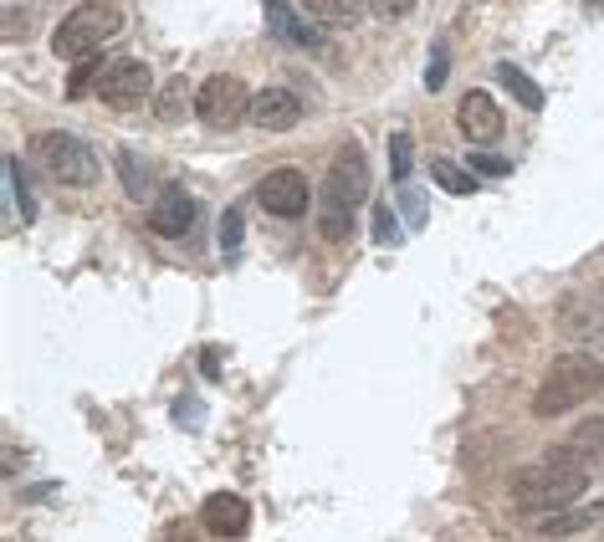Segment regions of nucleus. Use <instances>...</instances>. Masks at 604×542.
<instances>
[{"instance_id":"obj_1","label":"nucleus","mask_w":604,"mask_h":542,"mask_svg":"<svg viewBox=\"0 0 604 542\" xmlns=\"http://www.w3.org/2000/svg\"><path fill=\"white\" fill-rule=\"evenodd\" d=\"M590 466L594 461L553 445L538 466H528V471H517L513 476V501L523 507V512H559V507H569V501L584 497Z\"/></svg>"},{"instance_id":"obj_2","label":"nucleus","mask_w":604,"mask_h":542,"mask_svg":"<svg viewBox=\"0 0 604 542\" xmlns=\"http://www.w3.org/2000/svg\"><path fill=\"white\" fill-rule=\"evenodd\" d=\"M364 190H369L364 148L343 144L339 154H333V164H328L323 190H318V231H323V241H349L354 210L364 206Z\"/></svg>"},{"instance_id":"obj_3","label":"nucleus","mask_w":604,"mask_h":542,"mask_svg":"<svg viewBox=\"0 0 604 542\" xmlns=\"http://www.w3.org/2000/svg\"><path fill=\"white\" fill-rule=\"evenodd\" d=\"M604 395V364L594 353H559L553 368L538 384V399H532V414L538 420H553V414L579 410L584 399Z\"/></svg>"},{"instance_id":"obj_4","label":"nucleus","mask_w":604,"mask_h":542,"mask_svg":"<svg viewBox=\"0 0 604 542\" xmlns=\"http://www.w3.org/2000/svg\"><path fill=\"white\" fill-rule=\"evenodd\" d=\"M119 26H123L119 5L88 0V5H77V11L62 15V26L52 31V52H57L62 62H88L98 46L119 36Z\"/></svg>"},{"instance_id":"obj_5","label":"nucleus","mask_w":604,"mask_h":542,"mask_svg":"<svg viewBox=\"0 0 604 542\" xmlns=\"http://www.w3.org/2000/svg\"><path fill=\"white\" fill-rule=\"evenodd\" d=\"M36 154H42L46 175L57 179V185H67V190H88V185H98V159H92V148L77 139V133H36Z\"/></svg>"},{"instance_id":"obj_6","label":"nucleus","mask_w":604,"mask_h":542,"mask_svg":"<svg viewBox=\"0 0 604 542\" xmlns=\"http://www.w3.org/2000/svg\"><path fill=\"white\" fill-rule=\"evenodd\" d=\"M195 113H200V123L206 129H237V123H246L251 118V92L241 77L231 73H216L206 77L200 88H195Z\"/></svg>"},{"instance_id":"obj_7","label":"nucleus","mask_w":604,"mask_h":542,"mask_svg":"<svg viewBox=\"0 0 604 542\" xmlns=\"http://www.w3.org/2000/svg\"><path fill=\"white\" fill-rule=\"evenodd\" d=\"M256 206H262L266 215H277V220L308 215V206H312L308 175H303V169H272V175L256 185Z\"/></svg>"},{"instance_id":"obj_8","label":"nucleus","mask_w":604,"mask_h":542,"mask_svg":"<svg viewBox=\"0 0 604 542\" xmlns=\"http://www.w3.org/2000/svg\"><path fill=\"white\" fill-rule=\"evenodd\" d=\"M149 88H154V73H149L139 57L108 62V73L98 77V98H103V108H119V113H129V108L144 103Z\"/></svg>"},{"instance_id":"obj_9","label":"nucleus","mask_w":604,"mask_h":542,"mask_svg":"<svg viewBox=\"0 0 604 542\" xmlns=\"http://www.w3.org/2000/svg\"><path fill=\"white\" fill-rule=\"evenodd\" d=\"M251 123L262 133H287L303 123V98L293 88H262L251 98Z\"/></svg>"},{"instance_id":"obj_10","label":"nucleus","mask_w":604,"mask_h":542,"mask_svg":"<svg viewBox=\"0 0 604 542\" xmlns=\"http://www.w3.org/2000/svg\"><path fill=\"white\" fill-rule=\"evenodd\" d=\"M457 129L472 139V144H497L502 129H507V118H502V108L492 103V92H466L457 108Z\"/></svg>"},{"instance_id":"obj_11","label":"nucleus","mask_w":604,"mask_h":542,"mask_svg":"<svg viewBox=\"0 0 604 542\" xmlns=\"http://www.w3.org/2000/svg\"><path fill=\"white\" fill-rule=\"evenodd\" d=\"M200 522H206L210 538H246L251 507H246V497H237V491H210L206 507H200Z\"/></svg>"},{"instance_id":"obj_12","label":"nucleus","mask_w":604,"mask_h":542,"mask_svg":"<svg viewBox=\"0 0 604 542\" xmlns=\"http://www.w3.org/2000/svg\"><path fill=\"white\" fill-rule=\"evenodd\" d=\"M262 15H266V26H272V36H282L287 46H303V52L323 46L318 26H308V21H303V15H297L287 0H262Z\"/></svg>"},{"instance_id":"obj_13","label":"nucleus","mask_w":604,"mask_h":542,"mask_svg":"<svg viewBox=\"0 0 604 542\" xmlns=\"http://www.w3.org/2000/svg\"><path fill=\"white\" fill-rule=\"evenodd\" d=\"M195 220V200L185 190H164L160 200H154V210H149V231L164 235V241H175V235L190 231Z\"/></svg>"},{"instance_id":"obj_14","label":"nucleus","mask_w":604,"mask_h":542,"mask_svg":"<svg viewBox=\"0 0 604 542\" xmlns=\"http://www.w3.org/2000/svg\"><path fill=\"white\" fill-rule=\"evenodd\" d=\"M154 113H160V123H179V118L190 113V82H185V77H169L160 88V98H154Z\"/></svg>"},{"instance_id":"obj_15","label":"nucleus","mask_w":604,"mask_h":542,"mask_svg":"<svg viewBox=\"0 0 604 542\" xmlns=\"http://www.w3.org/2000/svg\"><path fill=\"white\" fill-rule=\"evenodd\" d=\"M497 77H502V88L513 92L523 108H543V88H538V82H532L523 67H513V62H497Z\"/></svg>"},{"instance_id":"obj_16","label":"nucleus","mask_w":604,"mask_h":542,"mask_svg":"<svg viewBox=\"0 0 604 542\" xmlns=\"http://www.w3.org/2000/svg\"><path fill=\"white\" fill-rule=\"evenodd\" d=\"M563 451L584 455V461H600V455H604V414H594V420H584V425H579L574 435L563 440Z\"/></svg>"},{"instance_id":"obj_17","label":"nucleus","mask_w":604,"mask_h":542,"mask_svg":"<svg viewBox=\"0 0 604 542\" xmlns=\"http://www.w3.org/2000/svg\"><path fill=\"white\" fill-rule=\"evenodd\" d=\"M430 175H436V185H441L446 195H476V175L472 169H461V164H451V159H436L430 164Z\"/></svg>"},{"instance_id":"obj_18","label":"nucleus","mask_w":604,"mask_h":542,"mask_svg":"<svg viewBox=\"0 0 604 542\" xmlns=\"http://www.w3.org/2000/svg\"><path fill=\"white\" fill-rule=\"evenodd\" d=\"M6 179H11V200H15V215L21 220H31L36 215V200H31V179H26V169H21V159H6Z\"/></svg>"},{"instance_id":"obj_19","label":"nucleus","mask_w":604,"mask_h":542,"mask_svg":"<svg viewBox=\"0 0 604 542\" xmlns=\"http://www.w3.org/2000/svg\"><path fill=\"white\" fill-rule=\"evenodd\" d=\"M119 175H123V190H129L133 200H144L149 195V169H144V159H139L133 148H119Z\"/></svg>"},{"instance_id":"obj_20","label":"nucleus","mask_w":604,"mask_h":542,"mask_svg":"<svg viewBox=\"0 0 604 542\" xmlns=\"http://www.w3.org/2000/svg\"><path fill=\"white\" fill-rule=\"evenodd\" d=\"M318 21H359L364 15V0H303Z\"/></svg>"},{"instance_id":"obj_21","label":"nucleus","mask_w":604,"mask_h":542,"mask_svg":"<svg viewBox=\"0 0 604 542\" xmlns=\"http://www.w3.org/2000/svg\"><path fill=\"white\" fill-rule=\"evenodd\" d=\"M410 148H415V144H410V133H389V175H395L399 185L410 179V159H415Z\"/></svg>"},{"instance_id":"obj_22","label":"nucleus","mask_w":604,"mask_h":542,"mask_svg":"<svg viewBox=\"0 0 604 542\" xmlns=\"http://www.w3.org/2000/svg\"><path fill=\"white\" fill-rule=\"evenodd\" d=\"M395 200L405 206V220H410V225H426V190H415L410 179H405L395 190Z\"/></svg>"},{"instance_id":"obj_23","label":"nucleus","mask_w":604,"mask_h":542,"mask_svg":"<svg viewBox=\"0 0 604 542\" xmlns=\"http://www.w3.org/2000/svg\"><path fill=\"white\" fill-rule=\"evenodd\" d=\"M472 175L507 179V175H513V159H502V154H482V148H472Z\"/></svg>"},{"instance_id":"obj_24","label":"nucleus","mask_w":604,"mask_h":542,"mask_svg":"<svg viewBox=\"0 0 604 542\" xmlns=\"http://www.w3.org/2000/svg\"><path fill=\"white\" fill-rule=\"evenodd\" d=\"M374 241H380V246H395L399 241V215L384 206V200L374 206Z\"/></svg>"},{"instance_id":"obj_25","label":"nucleus","mask_w":604,"mask_h":542,"mask_svg":"<svg viewBox=\"0 0 604 542\" xmlns=\"http://www.w3.org/2000/svg\"><path fill=\"white\" fill-rule=\"evenodd\" d=\"M103 73H108L103 62H83V67L73 73V82H67V98H83V92L92 88V77H103Z\"/></svg>"},{"instance_id":"obj_26","label":"nucleus","mask_w":604,"mask_h":542,"mask_svg":"<svg viewBox=\"0 0 604 542\" xmlns=\"http://www.w3.org/2000/svg\"><path fill=\"white\" fill-rule=\"evenodd\" d=\"M590 517H600V512H569V517H553V522H543V532H548V538H563V532L590 528Z\"/></svg>"},{"instance_id":"obj_27","label":"nucleus","mask_w":604,"mask_h":542,"mask_svg":"<svg viewBox=\"0 0 604 542\" xmlns=\"http://www.w3.org/2000/svg\"><path fill=\"white\" fill-rule=\"evenodd\" d=\"M446 73H451V67H446V46H436V52H430V67H426V88L441 92L446 88Z\"/></svg>"},{"instance_id":"obj_28","label":"nucleus","mask_w":604,"mask_h":542,"mask_svg":"<svg viewBox=\"0 0 604 542\" xmlns=\"http://www.w3.org/2000/svg\"><path fill=\"white\" fill-rule=\"evenodd\" d=\"M241 231H246V225H241V210H226V215H221V246L237 251L241 246Z\"/></svg>"},{"instance_id":"obj_29","label":"nucleus","mask_w":604,"mask_h":542,"mask_svg":"<svg viewBox=\"0 0 604 542\" xmlns=\"http://www.w3.org/2000/svg\"><path fill=\"white\" fill-rule=\"evenodd\" d=\"M415 0H369V11L380 15V21H395V15H405Z\"/></svg>"},{"instance_id":"obj_30","label":"nucleus","mask_w":604,"mask_h":542,"mask_svg":"<svg viewBox=\"0 0 604 542\" xmlns=\"http://www.w3.org/2000/svg\"><path fill=\"white\" fill-rule=\"evenodd\" d=\"M200 420H206V405H190V399L175 405V425H200Z\"/></svg>"},{"instance_id":"obj_31","label":"nucleus","mask_w":604,"mask_h":542,"mask_svg":"<svg viewBox=\"0 0 604 542\" xmlns=\"http://www.w3.org/2000/svg\"><path fill=\"white\" fill-rule=\"evenodd\" d=\"M169 542H200V538L190 532V522H175V528H169Z\"/></svg>"},{"instance_id":"obj_32","label":"nucleus","mask_w":604,"mask_h":542,"mask_svg":"<svg viewBox=\"0 0 604 542\" xmlns=\"http://www.w3.org/2000/svg\"><path fill=\"white\" fill-rule=\"evenodd\" d=\"M200 368H206L210 379H216V374H221V358H216V349H206V358H200Z\"/></svg>"},{"instance_id":"obj_33","label":"nucleus","mask_w":604,"mask_h":542,"mask_svg":"<svg viewBox=\"0 0 604 542\" xmlns=\"http://www.w3.org/2000/svg\"><path fill=\"white\" fill-rule=\"evenodd\" d=\"M590 5H594V11H600V5H604V0H590Z\"/></svg>"}]
</instances>
